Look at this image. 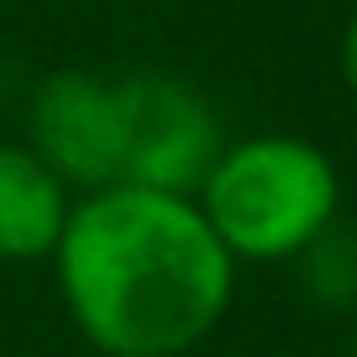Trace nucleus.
Returning a JSON list of instances; mask_svg holds the SVG:
<instances>
[{
  "mask_svg": "<svg viewBox=\"0 0 357 357\" xmlns=\"http://www.w3.org/2000/svg\"><path fill=\"white\" fill-rule=\"evenodd\" d=\"M68 321L105 357H184L215 336L236 257L195 195L105 184L74 200L53 247Z\"/></svg>",
  "mask_w": 357,
  "mask_h": 357,
  "instance_id": "f257e3e1",
  "label": "nucleus"
},
{
  "mask_svg": "<svg viewBox=\"0 0 357 357\" xmlns=\"http://www.w3.org/2000/svg\"><path fill=\"white\" fill-rule=\"evenodd\" d=\"M195 200L236 263H294L342 215V178L315 142L263 132L226 142Z\"/></svg>",
  "mask_w": 357,
  "mask_h": 357,
  "instance_id": "f03ea898",
  "label": "nucleus"
},
{
  "mask_svg": "<svg viewBox=\"0 0 357 357\" xmlns=\"http://www.w3.org/2000/svg\"><path fill=\"white\" fill-rule=\"evenodd\" d=\"M126 116V163L121 184L163 195H200L205 174L226 147L221 116L190 79L168 68H137L116 79Z\"/></svg>",
  "mask_w": 357,
  "mask_h": 357,
  "instance_id": "7ed1b4c3",
  "label": "nucleus"
},
{
  "mask_svg": "<svg viewBox=\"0 0 357 357\" xmlns=\"http://www.w3.org/2000/svg\"><path fill=\"white\" fill-rule=\"evenodd\" d=\"M26 147L58 174L68 190H105L121 184L126 163V116L116 79L58 68L37 79L26 95Z\"/></svg>",
  "mask_w": 357,
  "mask_h": 357,
  "instance_id": "20e7f679",
  "label": "nucleus"
},
{
  "mask_svg": "<svg viewBox=\"0 0 357 357\" xmlns=\"http://www.w3.org/2000/svg\"><path fill=\"white\" fill-rule=\"evenodd\" d=\"M68 184L47 174L32 147L0 142V263H43L53 257L68 226Z\"/></svg>",
  "mask_w": 357,
  "mask_h": 357,
  "instance_id": "39448f33",
  "label": "nucleus"
},
{
  "mask_svg": "<svg viewBox=\"0 0 357 357\" xmlns=\"http://www.w3.org/2000/svg\"><path fill=\"white\" fill-rule=\"evenodd\" d=\"M300 289L310 294L321 310H357V221L336 215L300 257H294Z\"/></svg>",
  "mask_w": 357,
  "mask_h": 357,
  "instance_id": "423d86ee",
  "label": "nucleus"
},
{
  "mask_svg": "<svg viewBox=\"0 0 357 357\" xmlns=\"http://www.w3.org/2000/svg\"><path fill=\"white\" fill-rule=\"evenodd\" d=\"M342 74H347V84H352V95H357V11L347 16V32H342Z\"/></svg>",
  "mask_w": 357,
  "mask_h": 357,
  "instance_id": "0eeeda50",
  "label": "nucleus"
},
{
  "mask_svg": "<svg viewBox=\"0 0 357 357\" xmlns=\"http://www.w3.org/2000/svg\"><path fill=\"white\" fill-rule=\"evenodd\" d=\"M352 357H357V326H352Z\"/></svg>",
  "mask_w": 357,
  "mask_h": 357,
  "instance_id": "6e6552de",
  "label": "nucleus"
}]
</instances>
